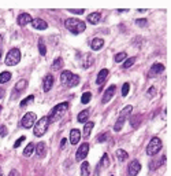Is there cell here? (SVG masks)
Instances as JSON below:
<instances>
[{
	"mask_svg": "<svg viewBox=\"0 0 171 176\" xmlns=\"http://www.w3.org/2000/svg\"><path fill=\"white\" fill-rule=\"evenodd\" d=\"M17 22H18L19 26H26L28 23H32V17H30V14H26V13L21 14V15L18 17V19H17Z\"/></svg>",
	"mask_w": 171,
	"mask_h": 176,
	"instance_id": "cell-13",
	"label": "cell"
},
{
	"mask_svg": "<svg viewBox=\"0 0 171 176\" xmlns=\"http://www.w3.org/2000/svg\"><path fill=\"white\" fill-rule=\"evenodd\" d=\"M140 116H137V117H131V121H130V124H131V127L135 128V127H138L140 125Z\"/></svg>",
	"mask_w": 171,
	"mask_h": 176,
	"instance_id": "cell-37",
	"label": "cell"
},
{
	"mask_svg": "<svg viewBox=\"0 0 171 176\" xmlns=\"http://www.w3.org/2000/svg\"><path fill=\"white\" fill-rule=\"evenodd\" d=\"M62 66H63V59L59 57V58H56V59H55L54 65H52V70H59Z\"/></svg>",
	"mask_w": 171,
	"mask_h": 176,
	"instance_id": "cell-30",
	"label": "cell"
},
{
	"mask_svg": "<svg viewBox=\"0 0 171 176\" xmlns=\"http://www.w3.org/2000/svg\"><path fill=\"white\" fill-rule=\"evenodd\" d=\"M90 99H92V94H90V92H85L84 95L81 96V102H82V103H84V105L89 103V101H90Z\"/></svg>",
	"mask_w": 171,
	"mask_h": 176,
	"instance_id": "cell-32",
	"label": "cell"
},
{
	"mask_svg": "<svg viewBox=\"0 0 171 176\" xmlns=\"http://www.w3.org/2000/svg\"><path fill=\"white\" fill-rule=\"evenodd\" d=\"M100 18H101V14L100 13H92L88 15V21L92 23V25H97L100 22Z\"/></svg>",
	"mask_w": 171,
	"mask_h": 176,
	"instance_id": "cell-20",
	"label": "cell"
},
{
	"mask_svg": "<svg viewBox=\"0 0 171 176\" xmlns=\"http://www.w3.org/2000/svg\"><path fill=\"white\" fill-rule=\"evenodd\" d=\"M37 121V117L34 113H26L25 116L22 117V120H21V125H22L23 128H26V130H29V128H32L34 124H36Z\"/></svg>",
	"mask_w": 171,
	"mask_h": 176,
	"instance_id": "cell-7",
	"label": "cell"
},
{
	"mask_svg": "<svg viewBox=\"0 0 171 176\" xmlns=\"http://www.w3.org/2000/svg\"><path fill=\"white\" fill-rule=\"evenodd\" d=\"M135 23H137L138 26H146V19H137V21H135Z\"/></svg>",
	"mask_w": 171,
	"mask_h": 176,
	"instance_id": "cell-42",
	"label": "cell"
},
{
	"mask_svg": "<svg viewBox=\"0 0 171 176\" xmlns=\"http://www.w3.org/2000/svg\"><path fill=\"white\" fill-rule=\"evenodd\" d=\"M64 25H66V28L69 29L71 33H74V34L82 33V32L86 29L85 22H82L81 19H77V18H69V19H66Z\"/></svg>",
	"mask_w": 171,
	"mask_h": 176,
	"instance_id": "cell-2",
	"label": "cell"
},
{
	"mask_svg": "<svg viewBox=\"0 0 171 176\" xmlns=\"http://www.w3.org/2000/svg\"><path fill=\"white\" fill-rule=\"evenodd\" d=\"M0 111H2V106H0Z\"/></svg>",
	"mask_w": 171,
	"mask_h": 176,
	"instance_id": "cell-50",
	"label": "cell"
},
{
	"mask_svg": "<svg viewBox=\"0 0 171 176\" xmlns=\"http://www.w3.org/2000/svg\"><path fill=\"white\" fill-rule=\"evenodd\" d=\"M127 157H129V154L126 153L125 150H122V149H119V150H116V158L119 161H125V160H127Z\"/></svg>",
	"mask_w": 171,
	"mask_h": 176,
	"instance_id": "cell-26",
	"label": "cell"
},
{
	"mask_svg": "<svg viewBox=\"0 0 171 176\" xmlns=\"http://www.w3.org/2000/svg\"><path fill=\"white\" fill-rule=\"evenodd\" d=\"M108 138H110V135H108V134H103V135H100V136L97 138V142H100V143H101V142H105Z\"/></svg>",
	"mask_w": 171,
	"mask_h": 176,
	"instance_id": "cell-39",
	"label": "cell"
},
{
	"mask_svg": "<svg viewBox=\"0 0 171 176\" xmlns=\"http://www.w3.org/2000/svg\"><path fill=\"white\" fill-rule=\"evenodd\" d=\"M108 164H110V161H108V155L104 154L103 155V158H101V165L103 166H108Z\"/></svg>",
	"mask_w": 171,
	"mask_h": 176,
	"instance_id": "cell-40",
	"label": "cell"
},
{
	"mask_svg": "<svg viewBox=\"0 0 171 176\" xmlns=\"http://www.w3.org/2000/svg\"><path fill=\"white\" fill-rule=\"evenodd\" d=\"M163 72H164V66L162 65V63H155V65L151 67V70H149V76L153 77V76L159 74V73H163Z\"/></svg>",
	"mask_w": 171,
	"mask_h": 176,
	"instance_id": "cell-15",
	"label": "cell"
},
{
	"mask_svg": "<svg viewBox=\"0 0 171 176\" xmlns=\"http://www.w3.org/2000/svg\"><path fill=\"white\" fill-rule=\"evenodd\" d=\"M6 135H7V127L0 125V136H6Z\"/></svg>",
	"mask_w": 171,
	"mask_h": 176,
	"instance_id": "cell-41",
	"label": "cell"
},
{
	"mask_svg": "<svg viewBox=\"0 0 171 176\" xmlns=\"http://www.w3.org/2000/svg\"><path fill=\"white\" fill-rule=\"evenodd\" d=\"M34 149H36V153L38 157H44L45 155V151H47V145L44 142H40L37 143V146H34Z\"/></svg>",
	"mask_w": 171,
	"mask_h": 176,
	"instance_id": "cell-18",
	"label": "cell"
},
{
	"mask_svg": "<svg viewBox=\"0 0 171 176\" xmlns=\"http://www.w3.org/2000/svg\"><path fill=\"white\" fill-rule=\"evenodd\" d=\"M21 61V51L18 48H13L8 51L7 57H6V65L7 66H15L18 65Z\"/></svg>",
	"mask_w": 171,
	"mask_h": 176,
	"instance_id": "cell-4",
	"label": "cell"
},
{
	"mask_svg": "<svg viewBox=\"0 0 171 176\" xmlns=\"http://www.w3.org/2000/svg\"><path fill=\"white\" fill-rule=\"evenodd\" d=\"M129 88H130V84H129V83H125V84H123V87H122V96H127Z\"/></svg>",
	"mask_w": 171,
	"mask_h": 176,
	"instance_id": "cell-36",
	"label": "cell"
},
{
	"mask_svg": "<svg viewBox=\"0 0 171 176\" xmlns=\"http://www.w3.org/2000/svg\"><path fill=\"white\" fill-rule=\"evenodd\" d=\"M126 57H127L126 52H119V54L115 55V62H122V61L126 59Z\"/></svg>",
	"mask_w": 171,
	"mask_h": 176,
	"instance_id": "cell-33",
	"label": "cell"
},
{
	"mask_svg": "<svg viewBox=\"0 0 171 176\" xmlns=\"http://www.w3.org/2000/svg\"><path fill=\"white\" fill-rule=\"evenodd\" d=\"M66 143H67V139H62V142H60V147H62V149H64V147H66Z\"/></svg>",
	"mask_w": 171,
	"mask_h": 176,
	"instance_id": "cell-46",
	"label": "cell"
},
{
	"mask_svg": "<svg viewBox=\"0 0 171 176\" xmlns=\"http://www.w3.org/2000/svg\"><path fill=\"white\" fill-rule=\"evenodd\" d=\"M134 62H135V58H134V57L125 59V63H123V69H129L130 66H133V63H134Z\"/></svg>",
	"mask_w": 171,
	"mask_h": 176,
	"instance_id": "cell-31",
	"label": "cell"
},
{
	"mask_svg": "<svg viewBox=\"0 0 171 176\" xmlns=\"http://www.w3.org/2000/svg\"><path fill=\"white\" fill-rule=\"evenodd\" d=\"M11 78V73L10 72H3L2 74H0V83H7V81H10Z\"/></svg>",
	"mask_w": 171,
	"mask_h": 176,
	"instance_id": "cell-28",
	"label": "cell"
},
{
	"mask_svg": "<svg viewBox=\"0 0 171 176\" xmlns=\"http://www.w3.org/2000/svg\"><path fill=\"white\" fill-rule=\"evenodd\" d=\"M103 46H104V40L103 39H93L92 43H90V47H92L93 51H99V50H101Z\"/></svg>",
	"mask_w": 171,
	"mask_h": 176,
	"instance_id": "cell-19",
	"label": "cell"
},
{
	"mask_svg": "<svg viewBox=\"0 0 171 176\" xmlns=\"http://www.w3.org/2000/svg\"><path fill=\"white\" fill-rule=\"evenodd\" d=\"M26 86H28V81H26V80H19L18 83H17V86L14 87V91H13V95H11V99H15L17 96L19 95V94H22L23 90L26 88Z\"/></svg>",
	"mask_w": 171,
	"mask_h": 176,
	"instance_id": "cell-9",
	"label": "cell"
},
{
	"mask_svg": "<svg viewBox=\"0 0 171 176\" xmlns=\"http://www.w3.org/2000/svg\"><path fill=\"white\" fill-rule=\"evenodd\" d=\"M52 86H54V76L52 74H48L44 77V81H43V88L45 92H48L49 90L52 88Z\"/></svg>",
	"mask_w": 171,
	"mask_h": 176,
	"instance_id": "cell-14",
	"label": "cell"
},
{
	"mask_svg": "<svg viewBox=\"0 0 171 176\" xmlns=\"http://www.w3.org/2000/svg\"><path fill=\"white\" fill-rule=\"evenodd\" d=\"M162 140L159 139V138H152L151 139V142L148 143V146H146V154L148 155H155V154H158L159 151L162 150Z\"/></svg>",
	"mask_w": 171,
	"mask_h": 176,
	"instance_id": "cell-5",
	"label": "cell"
},
{
	"mask_svg": "<svg viewBox=\"0 0 171 176\" xmlns=\"http://www.w3.org/2000/svg\"><path fill=\"white\" fill-rule=\"evenodd\" d=\"M33 99H34V96H33V95H29L28 98L25 99V101H22V102H21V107H25L26 105L32 103V102H33Z\"/></svg>",
	"mask_w": 171,
	"mask_h": 176,
	"instance_id": "cell-34",
	"label": "cell"
},
{
	"mask_svg": "<svg viewBox=\"0 0 171 176\" xmlns=\"http://www.w3.org/2000/svg\"><path fill=\"white\" fill-rule=\"evenodd\" d=\"M0 176H3V174H2V166H0Z\"/></svg>",
	"mask_w": 171,
	"mask_h": 176,
	"instance_id": "cell-48",
	"label": "cell"
},
{
	"mask_svg": "<svg viewBox=\"0 0 171 176\" xmlns=\"http://www.w3.org/2000/svg\"><path fill=\"white\" fill-rule=\"evenodd\" d=\"M0 58H2V48H0Z\"/></svg>",
	"mask_w": 171,
	"mask_h": 176,
	"instance_id": "cell-49",
	"label": "cell"
},
{
	"mask_svg": "<svg viewBox=\"0 0 171 176\" xmlns=\"http://www.w3.org/2000/svg\"><path fill=\"white\" fill-rule=\"evenodd\" d=\"M79 139H81V132L78 130H73L70 132V143L71 145H77L79 142Z\"/></svg>",
	"mask_w": 171,
	"mask_h": 176,
	"instance_id": "cell-16",
	"label": "cell"
},
{
	"mask_svg": "<svg viewBox=\"0 0 171 176\" xmlns=\"http://www.w3.org/2000/svg\"><path fill=\"white\" fill-rule=\"evenodd\" d=\"M88 117H89V110L85 109V110H82L78 116H77V120H78V122H86Z\"/></svg>",
	"mask_w": 171,
	"mask_h": 176,
	"instance_id": "cell-22",
	"label": "cell"
},
{
	"mask_svg": "<svg viewBox=\"0 0 171 176\" xmlns=\"http://www.w3.org/2000/svg\"><path fill=\"white\" fill-rule=\"evenodd\" d=\"M60 81H62V84H63V86L71 88V87L78 86L79 76L73 74L70 70H64V72H62V74H60Z\"/></svg>",
	"mask_w": 171,
	"mask_h": 176,
	"instance_id": "cell-3",
	"label": "cell"
},
{
	"mask_svg": "<svg viewBox=\"0 0 171 176\" xmlns=\"http://www.w3.org/2000/svg\"><path fill=\"white\" fill-rule=\"evenodd\" d=\"M123 124H125V118H118L116 120V122H115V125H114V131H120L122 130V127H123Z\"/></svg>",
	"mask_w": 171,
	"mask_h": 176,
	"instance_id": "cell-29",
	"label": "cell"
},
{
	"mask_svg": "<svg viewBox=\"0 0 171 176\" xmlns=\"http://www.w3.org/2000/svg\"><path fill=\"white\" fill-rule=\"evenodd\" d=\"M70 11L74 13V14H84L85 10H82V8H73V10H70Z\"/></svg>",
	"mask_w": 171,
	"mask_h": 176,
	"instance_id": "cell-44",
	"label": "cell"
},
{
	"mask_svg": "<svg viewBox=\"0 0 171 176\" xmlns=\"http://www.w3.org/2000/svg\"><path fill=\"white\" fill-rule=\"evenodd\" d=\"M141 171V165L138 161H131L130 164H129V175L130 176H137L138 174H140Z\"/></svg>",
	"mask_w": 171,
	"mask_h": 176,
	"instance_id": "cell-11",
	"label": "cell"
},
{
	"mask_svg": "<svg viewBox=\"0 0 171 176\" xmlns=\"http://www.w3.org/2000/svg\"><path fill=\"white\" fill-rule=\"evenodd\" d=\"M90 174V166L88 162H82L81 164V175L82 176H89Z\"/></svg>",
	"mask_w": 171,
	"mask_h": 176,
	"instance_id": "cell-24",
	"label": "cell"
},
{
	"mask_svg": "<svg viewBox=\"0 0 171 176\" xmlns=\"http://www.w3.org/2000/svg\"><path fill=\"white\" fill-rule=\"evenodd\" d=\"M4 94H6L4 88H0V99H3V96H4Z\"/></svg>",
	"mask_w": 171,
	"mask_h": 176,
	"instance_id": "cell-47",
	"label": "cell"
},
{
	"mask_svg": "<svg viewBox=\"0 0 171 176\" xmlns=\"http://www.w3.org/2000/svg\"><path fill=\"white\" fill-rule=\"evenodd\" d=\"M33 151H34V145L33 143H29V145L26 146V149L23 150V155H25V157H30V155L33 154Z\"/></svg>",
	"mask_w": 171,
	"mask_h": 176,
	"instance_id": "cell-27",
	"label": "cell"
},
{
	"mask_svg": "<svg viewBox=\"0 0 171 176\" xmlns=\"http://www.w3.org/2000/svg\"><path fill=\"white\" fill-rule=\"evenodd\" d=\"M48 118L47 117H41L38 121H36V125H34V135L36 136H43L44 134L48 130Z\"/></svg>",
	"mask_w": 171,
	"mask_h": 176,
	"instance_id": "cell-6",
	"label": "cell"
},
{
	"mask_svg": "<svg viewBox=\"0 0 171 176\" xmlns=\"http://www.w3.org/2000/svg\"><path fill=\"white\" fill-rule=\"evenodd\" d=\"M23 140H25V136H21V138H19V139H18V140H17V142H15V143H14V147H19V146H21V143H22V142H23Z\"/></svg>",
	"mask_w": 171,
	"mask_h": 176,
	"instance_id": "cell-43",
	"label": "cell"
},
{
	"mask_svg": "<svg viewBox=\"0 0 171 176\" xmlns=\"http://www.w3.org/2000/svg\"><path fill=\"white\" fill-rule=\"evenodd\" d=\"M93 127H95V122H93V121H89V122H85V127H84V131H82V132H84V134H82V135H84V136H85V138H88V136H89V135H90V132H92V130H93Z\"/></svg>",
	"mask_w": 171,
	"mask_h": 176,
	"instance_id": "cell-21",
	"label": "cell"
},
{
	"mask_svg": "<svg viewBox=\"0 0 171 176\" xmlns=\"http://www.w3.org/2000/svg\"><path fill=\"white\" fill-rule=\"evenodd\" d=\"M8 176H19V172L15 171V169H13V171L10 172V175H8Z\"/></svg>",
	"mask_w": 171,
	"mask_h": 176,
	"instance_id": "cell-45",
	"label": "cell"
},
{
	"mask_svg": "<svg viewBox=\"0 0 171 176\" xmlns=\"http://www.w3.org/2000/svg\"><path fill=\"white\" fill-rule=\"evenodd\" d=\"M84 58H85V61H84V67H85V69H88V67L92 66L93 58H92V55H90V54H85Z\"/></svg>",
	"mask_w": 171,
	"mask_h": 176,
	"instance_id": "cell-25",
	"label": "cell"
},
{
	"mask_svg": "<svg viewBox=\"0 0 171 176\" xmlns=\"http://www.w3.org/2000/svg\"><path fill=\"white\" fill-rule=\"evenodd\" d=\"M131 110H133V106H130V105H129V106H126V107H123L122 111H120V114H119V117H120V118H125L126 120V117L131 114Z\"/></svg>",
	"mask_w": 171,
	"mask_h": 176,
	"instance_id": "cell-23",
	"label": "cell"
},
{
	"mask_svg": "<svg viewBox=\"0 0 171 176\" xmlns=\"http://www.w3.org/2000/svg\"><path fill=\"white\" fill-rule=\"evenodd\" d=\"M88 151H89V143H82L81 147L77 150L75 160H77V161L85 160V158H86V155H88Z\"/></svg>",
	"mask_w": 171,
	"mask_h": 176,
	"instance_id": "cell-8",
	"label": "cell"
},
{
	"mask_svg": "<svg viewBox=\"0 0 171 176\" xmlns=\"http://www.w3.org/2000/svg\"><path fill=\"white\" fill-rule=\"evenodd\" d=\"M156 92H158V90H156L155 87H151V88H149V91L146 92V96L152 98V96H155V95H156Z\"/></svg>",
	"mask_w": 171,
	"mask_h": 176,
	"instance_id": "cell-38",
	"label": "cell"
},
{
	"mask_svg": "<svg viewBox=\"0 0 171 176\" xmlns=\"http://www.w3.org/2000/svg\"><path fill=\"white\" fill-rule=\"evenodd\" d=\"M32 25H33L34 29H38V30H45L48 28V23H47L44 19L36 18V19H32Z\"/></svg>",
	"mask_w": 171,
	"mask_h": 176,
	"instance_id": "cell-12",
	"label": "cell"
},
{
	"mask_svg": "<svg viewBox=\"0 0 171 176\" xmlns=\"http://www.w3.org/2000/svg\"><path fill=\"white\" fill-rule=\"evenodd\" d=\"M115 92H116V87H115V86L108 87L107 91L104 92V95H103V103H108V102H110L111 99L114 98Z\"/></svg>",
	"mask_w": 171,
	"mask_h": 176,
	"instance_id": "cell-10",
	"label": "cell"
},
{
	"mask_svg": "<svg viewBox=\"0 0 171 176\" xmlns=\"http://www.w3.org/2000/svg\"><path fill=\"white\" fill-rule=\"evenodd\" d=\"M67 109H69V103L67 102H63V103H59L58 106H55L54 109L51 110L49 116L47 117L48 118V122H55V121H59L62 117L66 114Z\"/></svg>",
	"mask_w": 171,
	"mask_h": 176,
	"instance_id": "cell-1",
	"label": "cell"
},
{
	"mask_svg": "<svg viewBox=\"0 0 171 176\" xmlns=\"http://www.w3.org/2000/svg\"><path fill=\"white\" fill-rule=\"evenodd\" d=\"M38 50H40V54H41V55H45V54H47L45 44H44L43 40H40V44H38Z\"/></svg>",
	"mask_w": 171,
	"mask_h": 176,
	"instance_id": "cell-35",
	"label": "cell"
},
{
	"mask_svg": "<svg viewBox=\"0 0 171 176\" xmlns=\"http://www.w3.org/2000/svg\"><path fill=\"white\" fill-rule=\"evenodd\" d=\"M107 76H108V70L107 69H103L99 72V74H97V78H96V83L99 84V86H101L103 83H104L105 80H107Z\"/></svg>",
	"mask_w": 171,
	"mask_h": 176,
	"instance_id": "cell-17",
	"label": "cell"
}]
</instances>
